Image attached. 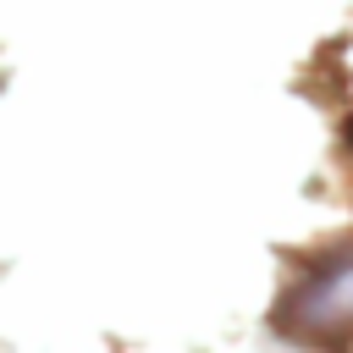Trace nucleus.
<instances>
[{
    "label": "nucleus",
    "instance_id": "nucleus-1",
    "mask_svg": "<svg viewBox=\"0 0 353 353\" xmlns=\"http://www.w3.org/2000/svg\"><path fill=\"white\" fill-rule=\"evenodd\" d=\"M281 325L292 336H314V342L353 331V254L303 276L292 287V298L281 303Z\"/></svg>",
    "mask_w": 353,
    "mask_h": 353
}]
</instances>
